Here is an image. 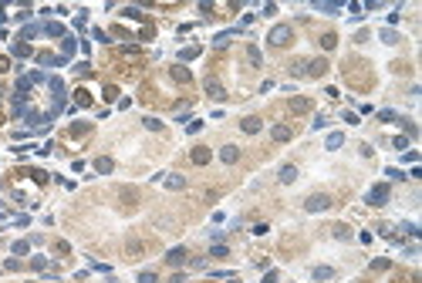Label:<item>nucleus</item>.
I'll list each match as a JSON object with an SVG mask.
<instances>
[{
	"label": "nucleus",
	"mask_w": 422,
	"mask_h": 283,
	"mask_svg": "<svg viewBox=\"0 0 422 283\" xmlns=\"http://www.w3.org/2000/svg\"><path fill=\"white\" fill-rule=\"evenodd\" d=\"M115 37H122V41H152L155 37V24L142 14L139 7H122L118 24H115Z\"/></svg>",
	"instance_id": "1"
},
{
	"label": "nucleus",
	"mask_w": 422,
	"mask_h": 283,
	"mask_svg": "<svg viewBox=\"0 0 422 283\" xmlns=\"http://www.w3.org/2000/svg\"><path fill=\"white\" fill-rule=\"evenodd\" d=\"M388 196H392V189H388V182H378V186H371V189H368V196H365V203L378 209V206H385V203H388Z\"/></svg>",
	"instance_id": "2"
},
{
	"label": "nucleus",
	"mask_w": 422,
	"mask_h": 283,
	"mask_svg": "<svg viewBox=\"0 0 422 283\" xmlns=\"http://www.w3.org/2000/svg\"><path fill=\"white\" fill-rule=\"evenodd\" d=\"M267 41H270L274 47H287V44L294 41V31H290L287 24H277V27L270 31V37H267Z\"/></svg>",
	"instance_id": "3"
},
{
	"label": "nucleus",
	"mask_w": 422,
	"mask_h": 283,
	"mask_svg": "<svg viewBox=\"0 0 422 283\" xmlns=\"http://www.w3.org/2000/svg\"><path fill=\"white\" fill-rule=\"evenodd\" d=\"M304 209H307V212H324V209H331V196H328V192H314V196H307Z\"/></svg>",
	"instance_id": "4"
},
{
	"label": "nucleus",
	"mask_w": 422,
	"mask_h": 283,
	"mask_svg": "<svg viewBox=\"0 0 422 283\" xmlns=\"http://www.w3.org/2000/svg\"><path fill=\"white\" fill-rule=\"evenodd\" d=\"M311 108H314V101L304 98V94H294V98L287 101V111H290V115H307Z\"/></svg>",
	"instance_id": "5"
},
{
	"label": "nucleus",
	"mask_w": 422,
	"mask_h": 283,
	"mask_svg": "<svg viewBox=\"0 0 422 283\" xmlns=\"http://www.w3.org/2000/svg\"><path fill=\"white\" fill-rule=\"evenodd\" d=\"M304 74H307V78H324V74H328V61H324V58L304 61Z\"/></svg>",
	"instance_id": "6"
},
{
	"label": "nucleus",
	"mask_w": 422,
	"mask_h": 283,
	"mask_svg": "<svg viewBox=\"0 0 422 283\" xmlns=\"http://www.w3.org/2000/svg\"><path fill=\"white\" fill-rule=\"evenodd\" d=\"M206 94H210L213 101H223V98H226V88H223L216 78H206Z\"/></svg>",
	"instance_id": "7"
},
{
	"label": "nucleus",
	"mask_w": 422,
	"mask_h": 283,
	"mask_svg": "<svg viewBox=\"0 0 422 283\" xmlns=\"http://www.w3.org/2000/svg\"><path fill=\"white\" fill-rule=\"evenodd\" d=\"M186 256H189V253H186L183 246H172V250L166 253V263H169V267H183V263H186Z\"/></svg>",
	"instance_id": "8"
},
{
	"label": "nucleus",
	"mask_w": 422,
	"mask_h": 283,
	"mask_svg": "<svg viewBox=\"0 0 422 283\" xmlns=\"http://www.w3.org/2000/svg\"><path fill=\"white\" fill-rule=\"evenodd\" d=\"M189 158H193V165H206V162L213 158V152L206 148V145H196V148L189 152Z\"/></svg>",
	"instance_id": "9"
},
{
	"label": "nucleus",
	"mask_w": 422,
	"mask_h": 283,
	"mask_svg": "<svg viewBox=\"0 0 422 283\" xmlns=\"http://www.w3.org/2000/svg\"><path fill=\"white\" fill-rule=\"evenodd\" d=\"M240 128H243L247 135H257V132L264 128V122H260L257 115H250V118H243V122H240Z\"/></svg>",
	"instance_id": "10"
},
{
	"label": "nucleus",
	"mask_w": 422,
	"mask_h": 283,
	"mask_svg": "<svg viewBox=\"0 0 422 283\" xmlns=\"http://www.w3.org/2000/svg\"><path fill=\"white\" fill-rule=\"evenodd\" d=\"M219 158H223L226 165H233V162H240V148H236V145H223V148H219Z\"/></svg>",
	"instance_id": "11"
},
{
	"label": "nucleus",
	"mask_w": 422,
	"mask_h": 283,
	"mask_svg": "<svg viewBox=\"0 0 422 283\" xmlns=\"http://www.w3.org/2000/svg\"><path fill=\"white\" fill-rule=\"evenodd\" d=\"M84 135H91V122H78L68 128V139H84Z\"/></svg>",
	"instance_id": "12"
},
{
	"label": "nucleus",
	"mask_w": 422,
	"mask_h": 283,
	"mask_svg": "<svg viewBox=\"0 0 422 283\" xmlns=\"http://www.w3.org/2000/svg\"><path fill=\"white\" fill-rule=\"evenodd\" d=\"M169 78H172V81H179V84H189V81H193V74H189V71L183 68V64L169 68Z\"/></svg>",
	"instance_id": "13"
},
{
	"label": "nucleus",
	"mask_w": 422,
	"mask_h": 283,
	"mask_svg": "<svg viewBox=\"0 0 422 283\" xmlns=\"http://www.w3.org/2000/svg\"><path fill=\"white\" fill-rule=\"evenodd\" d=\"M74 108H91V91L88 88H78L74 91Z\"/></svg>",
	"instance_id": "14"
},
{
	"label": "nucleus",
	"mask_w": 422,
	"mask_h": 283,
	"mask_svg": "<svg viewBox=\"0 0 422 283\" xmlns=\"http://www.w3.org/2000/svg\"><path fill=\"white\" fill-rule=\"evenodd\" d=\"M112 169H115V162H112L108 155H98V158H95V172H101V175H108Z\"/></svg>",
	"instance_id": "15"
},
{
	"label": "nucleus",
	"mask_w": 422,
	"mask_h": 283,
	"mask_svg": "<svg viewBox=\"0 0 422 283\" xmlns=\"http://www.w3.org/2000/svg\"><path fill=\"white\" fill-rule=\"evenodd\" d=\"M41 34H48V37H68L61 24H44V27H41Z\"/></svg>",
	"instance_id": "16"
},
{
	"label": "nucleus",
	"mask_w": 422,
	"mask_h": 283,
	"mask_svg": "<svg viewBox=\"0 0 422 283\" xmlns=\"http://www.w3.org/2000/svg\"><path fill=\"white\" fill-rule=\"evenodd\" d=\"M34 51H31V44L27 41H14V58H31Z\"/></svg>",
	"instance_id": "17"
},
{
	"label": "nucleus",
	"mask_w": 422,
	"mask_h": 283,
	"mask_svg": "<svg viewBox=\"0 0 422 283\" xmlns=\"http://www.w3.org/2000/svg\"><path fill=\"white\" fill-rule=\"evenodd\" d=\"M331 236H335V239H352V229H348L345 222H335V226H331Z\"/></svg>",
	"instance_id": "18"
},
{
	"label": "nucleus",
	"mask_w": 422,
	"mask_h": 283,
	"mask_svg": "<svg viewBox=\"0 0 422 283\" xmlns=\"http://www.w3.org/2000/svg\"><path fill=\"white\" fill-rule=\"evenodd\" d=\"M294 179H297V169H294V165H284V169H281V182H284V186H290Z\"/></svg>",
	"instance_id": "19"
},
{
	"label": "nucleus",
	"mask_w": 422,
	"mask_h": 283,
	"mask_svg": "<svg viewBox=\"0 0 422 283\" xmlns=\"http://www.w3.org/2000/svg\"><path fill=\"white\" fill-rule=\"evenodd\" d=\"M74 47H78V44H74V37H65V41H61V58H65V61L74 54Z\"/></svg>",
	"instance_id": "20"
},
{
	"label": "nucleus",
	"mask_w": 422,
	"mask_h": 283,
	"mask_svg": "<svg viewBox=\"0 0 422 283\" xmlns=\"http://www.w3.org/2000/svg\"><path fill=\"white\" fill-rule=\"evenodd\" d=\"M321 47L324 51H335L338 47V34H321Z\"/></svg>",
	"instance_id": "21"
},
{
	"label": "nucleus",
	"mask_w": 422,
	"mask_h": 283,
	"mask_svg": "<svg viewBox=\"0 0 422 283\" xmlns=\"http://www.w3.org/2000/svg\"><path fill=\"white\" fill-rule=\"evenodd\" d=\"M290 135H294V132H290L287 125H274V139L277 142H290Z\"/></svg>",
	"instance_id": "22"
},
{
	"label": "nucleus",
	"mask_w": 422,
	"mask_h": 283,
	"mask_svg": "<svg viewBox=\"0 0 422 283\" xmlns=\"http://www.w3.org/2000/svg\"><path fill=\"white\" fill-rule=\"evenodd\" d=\"M378 37H382V41H385V44H399V41H402V37H399V34H395V31H392V27H385V31H382V34H378Z\"/></svg>",
	"instance_id": "23"
},
{
	"label": "nucleus",
	"mask_w": 422,
	"mask_h": 283,
	"mask_svg": "<svg viewBox=\"0 0 422 283\" xmlns=\"http://www.w3.org/2000/svg\"><path fill=\"white\" fill-rule=\"evenodd\" d=\"M331 277H335L331 267H314V280H331Z\"/></svg>",
	"instance_id": "24"
},
{
	"label": "nucleus",
	"mask_w": 422,
	"mask_h": 283,
	"mask_svg": "<svg viewBox=\"0 0 422 283\" xmlns=\"http://www.w3.org/2000/svg\"><path fill=\"white\" fill-rule=\"evenodd\" d=\"M196 54H200V47H196V44H193V47H183V51H179V61H193Z\"/></svg>",
	"instance_id": "25"
},
{
	"label": "nucleus",
	"mask_w": 422,
	"mask_h": 283,
	"mask_svg": "<svg viewBox=\"0 0 422 283\" xmlns=\"http://www.w3.org/2000/svg\"><path fill=\"white\" fill-rule=\"evenodd\" d=\"M247 58H250V64H253V68H260V61H264V58H260V51H257L253 44L247 47Z\"/></svg>",
	"instance_id": "26"
},
{
	"label": "nucleus",
	"mask_w": 422,
	"mask_h": 283,
	"mask_svg": "<svg viewBox=\"0 0 422 283\" xmlns=\"http://www.w3.org/2000/svg\"><path fill=\"white\" fill-rule=\"evenodd\" d=\"M101 98H105V101H115V98H118V88H115V84H105V88H101Z\"/></svg>",
	"instance_id": "27"
},
{
	"label": "nucleus",
	"mask_w": 422,
	"mask_h": 283,
	"mask_svg": "<svg viewBox=\"0 0 422 283\" xmlns=\"http://www.w3.org/2000/svg\"><path fill=\"white\" fill-rule=\"evenodd\" d=\"M183 186H186L183 175H169V179H166V189H183Z\"/></svg>",
	"instance_id": "28"
},
{
	"label": "nucleus",
	"mask_w": 422,
	"mask_h": 283,
	"mask_svg": "<svg viewBox=\"0 0 422 283\" xmlns=\"http://www.w3.org/2000/svg\"><path fill=\"white\" fill-rule=\"evenodd\" d=\"M388 283H416V273H395Z\"/></svg>",
	"instance_id": "29"
},
{
	"label": "nucleus",
	"mask_w": 422,
	"mask_h": 283,
	"mask_svg": "<svg viewBox=\"0 0 422 283\" xmlns=\"http://www.w3.org/2000/svg\"><path fill=\"white\" fill-rule=\"evenodd\" d=\"M210 256H213V260H226V256H230V250H226V246H213Z\"/></svg>",
	"instance_id": "30"
},
{
	"label": "nucleus",
	"mask_w": 422,
	"mask_h": 283,
	"mask_svg": "<svg viewBox=\"0 0 422 283\" xmlns=\"http://www.w3.org/2000/svg\"><path fill=\"white\" fill-rule=\"evenodd\" d=\"M341 142H345V135H341V132H331V135H328V148H338Z\"/></svg>",
	"instance_id": "31"
},
{
	"label": "nucleus",
	"mask_w": 422,
	"mask_h": 283,
	"mask_svg": "<svg viewBox=\"0 0 422 283\" xmlns=\"http://www.w3.org/2000/svg\"><path fill=\"white\" fill-rule=\"evenodd\" d=\"M405 145H409L405 135H395V139H392V148H399V152H405Z\"/></svg>",
	"instance_id": "32"
},
{
	"label": "nucleus",
	"mask_w": 422,
	"mask_h": 283,
	"mask_svg": "<svg viewBox=\"0 0 422 283\" xmlns=\"http://www.w3.org/2000/svg\"><path fill=\"white\" fill-rule=\"evenodd\" d=\"M145 128H149V132H162V122H159V118H145Z\"/></svg>",
	"instance_id": "33"
},
{
	"label": "nucleus",
	"mask_w": 422,
	"mask_h": 283,
	"mask_svg": "<svg viewBox=\"0 0 422 283\" xmlns=\"http://www.w3.org/2000/svg\"><path fill=\"white\" fill-rule=\"evenodd\" d=\"M385 175H388V179H395V182H402V179H409V175H405V172H402V169H388V172H385Z\"/></svg>",
	"instance_id": "34"
},
{
	"label": "nucleus",
	"mask_w": 422,
	"mask_h": 283,
	"mask_svg": "<svg viewBox=\"0 0 422 283\" xmlns=\"http://www.w3.org/2000/svg\"><path fill=\"white\" fill-rule=\"evenodd\" d=\"M118 196H122V199H125V203H135V199H139V192H135V189H122V192H118Z\"/></svg>",
	"instance_id": "35"
},
{
	"label": "nucleus",
	"mask_w": 422,
	"mask_h": 283,
	"mask_svg": "<svg viewBox=\"0 0 422 283\" xmlns=\"http://www.w3.org/2000/svg\"><path fill=\"white\" fill-rule=\"evenodd\" d=\"M27 246H31L27 239H20V243H14V256H24V253H27Z\"/></svg>",
	"instance_id": "36"
},
{
	"label": "nucleus",
	"mask_w": 422,
	"mask_h": 283,
	"mask_svg": "<svg viewBox=\"0 0 422 283\" xmlns=\"http://www.w3.org/2000/svg\"><path fill=\"white\" fill-rule=\"evenodd\" d=\"M142 253V243L139 239H129V256H139Z\"/></svg>",
	"instance_id": "37"
},
{
	"label": "nucleus",
	"mask_w": 422,
	"mask_h": 283,
	"mask_svg": "<svg viewBox=\"0 0 422 283\" xmlns=\"http://www.w3.org/2000/svg\"><path fill=\"white\" fill-rule=\"evenodd\" d=\"M388 267H392L388 260H375V263H371V270H375V273H382V270H388Z\"/></svg>",
	"instance_id": "38"
},
{
	"label": "nucleus",
	"mask_w": 422,
	"mask_h": 283,
	"mask_svg": "<svg viewBox=\"0 0 422 283\" xmlns=\"http://www.w3.org/2000/svg\"><path fill=\"white\" fill-rule=\"evenodd\" d=\"M230 37H233V34H219L213 44H216V47H226V44H230Z\"/></svg>",
	"instance_id": "39"
},
{
	"label": "nucleus",
	"mask_w": 422,
	"mask_h": 283,
	"mask_svg": "<svg viewBox=\"0 0 422 283\" xmlns=\"http://www.w3.org/2000/svg\"><path fill=\"white\" fill-rule=\"evenodd\" d=\"M31 267H34V270H44V267H48V260H44V256H34V260H31Z\"/></svg>",
	"instance_id": "40"
},
{
	"label": "nucleus",
	"mask_w": 422,
	"mask_h": 283,
	"mask_svg": "<svg viewBox=\"0 0 422 283\" xmlns=\"http://www.w3.org/2000/svg\"><path fill=\"white\" fill-rule=\"evenodd\" d=\"M139 283H155V273H152V270H145V273H139Z\"/></svg>",
	"instance_id": "41"
},
{
	"label": "nucleus",
	"mask_w": 422,
	"mask_h": 283,
	"mask_svg": "<svg viewBox=\"0 0 422 283\" xmlns=\"http://www.w3.org/2000/svg\"><path fill=\"white\" fill-rule=\"evenodd\" d=\"M290 74H297V78H301V74H304V61H294V64H290Z\"/></svg>",
	"instance_id": "42"
},
{
	"label": "nucleus",
	"mask_w": 422,
	"mask_h": 283,
	"mask_svg": "<svg viewBox=\"0 0 422 283\" xmlns=\"http://www.w3.org/2000/svg\"><path fill=\"white\" fill-rule=\"evenodd\" d=\"M74 71H78V74H91V64H88V61H81V64H74Z\"/></svg>",
	"instance_id": "43"
},
{
	"label": "nucleus",
	"mask_w": 422,
	"mask_h": 283,
	"mask_svg": "<svg viewBox=\"0 0 422 283\" xmlns=\"http://www.w3.org/2000/svg\"><path fill=\"white\" fill-rule=\"evenodd\" d=\"M341 3H314V10H338Z\"/></svg>",
	"instance_id": "44"
},
{
	"label": "nucleus",
	"mask_w": 422,
	"mask_h": 283,
	"mask_svg": "<svg viewBox=\"0 0 422 283\" xmlns=\"http://www.w3.org/2000/svg\"><path fill=\"white\" fill-rule=\"evenodd\" d=\"M10 71V58H0V74H7Z\"/></svg>",
	"instance_id": "45"
},
{
	"label": "nucleus",
	"mask_w": 422,
	"mask_h": 283,
	"mask_svg": "<svg viewBox=\"0 0 422 283\" xmlns=\"http://www.w3.org/2000/svg\"><path fill=\"white\" fill-rule=\"evenodd\" d=\"M264 283H277V273H274V270H270V273H267V277H264Z\"/></svg>",
	"instance_id": "46"
}]
</instances>
